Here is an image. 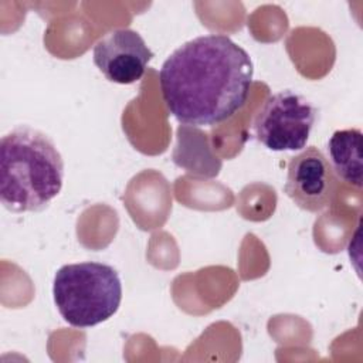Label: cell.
Returning <instances> with one entry per match:
<instances>
[{"label":"cell","mask_w":363,"mask_h":363,"mask_svg":"<svg viewBox=\"0 0 363 363\" xmlns=\"http://www.w3.org/2000/svg\"><path fill=\"white\" fill-rule=\"evenodd\" d=\"M254 78L250 54L225 34H206L177 47L159 71L163 102L191 126H213L245 104Z\"/></svg>","instance_id":"obj_1"},{"label":"cell","mask_w":363,"mask_h":363,"mask_svg":"<svg viewBox=\"0 0 363 363\" xmlns=\"http://www.w3.org/2000/svg\"><path fill=\"white\" fill-rule=\"evenodd\" d=\"M64 182V160L44 132L18 126L0 142V200L11 213L40 211Z\"/></svg>","instance_id":"obj_2"},{"label":"cell","mask_w":363,"mask_h":363,"mask_svg":"<svg viewBox=\"0 0 363 363\" xmlns=\"http://www.w3.org/2000/svg\"><path fill=\"white\" fill-rule=\"evenodd\" d=\"M52 296L68 325L91 328L118 312L122 282L112 265L96 261L67 264L54 275Z\"/></svg>","instance_id":"obj_3"},{"label":"cell","mask_w":363,"mask_h":363,"mask_svg":"<svg viewBox=\"0 0 363 363\" xmlns=\"http://www.w3.org/2000/svg\"><path fill=\"white\" fill-rule=\"evenodd\" d=\"M316 121V108L301 94L285 89L269 95L255 115L257 140L274 152L301 150Z\"/></svg>","instance_id":"obj_4"},{"label":"cell","mask_w":363,"mask_h":363,"mask_svg":"<svg viewBox=\"0 0 363 363\" xmlns=\"http://www.w3.org/2000/svg\"><path fill=\"white\" fill-rule=\"evenodd\" d=\"M284 190L302 210L318 213L330 206L336 191V177L320 149L308 146L291 157Z\"/></svg>","instance_id":"obj_5"},{"label":"cell","mask_w":363,"mask_h":363,"mask_svg":"<svg viewBox=\"0 0 363 363\" xmlns=\"http://www.w3.org/2000/svg\"><path fill=\"white\" fill-rule=\"evenodd\" d=\"M92 57L108 81L129 85L143 77L153 52L138 31L116 28L94 45Z\"/></svg>","instance_id":"obj_6"},{"label":"cell","mask_w":363,"mask_h":363,"mask_svg":"<svg viewBox=\"0 0 363 363\" xmlns=\"http://www.w3.org/2000/svg\"><path fill=\"white\" fill-rule=\"evenodd\" d=\"M329 163L337 177L357 189L362 187V130L342 129L328 140Z\"/></svg>","instance_id":"obj_7"}]
</instances>
